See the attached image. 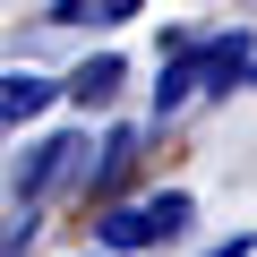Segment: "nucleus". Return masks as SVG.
I'll list each match as a JSON object with an SVG mask.
<instances>
[{
    "mask_svg": "<svg viewBox=\"0 0 257 257\" xmlns=\"http://www.w3.org/2000/svg\"><path fill=\"white\" fill-rule=\"evenodd\" d=\"M180 231H189V197L163 189L155 206H120V214L103 223V248H163V240H180Z\"/></svg>",
    "mask_w": 257,
    "mask_h": 257,
    "instance_id": "nucleus-1",
    "label": "nucleus"
},
{
    "mask_svg": "<svg viewBox=\"0 0 257 257\" xmlns=\"http://www.w3.org/2000/svg\"><path fill=\"white\" fill-rule=\"evenodd\" d=\"M52 103V86L35 77V69H9V77H0V128H18V120H35Z\"/></svg>",
    "mask_w": 257,
    "mask_h": 257,
    "instance_id": "nucleus-2",
    "label": "nucleus"
},
{
    "mask_svg": "<svg viewBox=\"0 0 257 257\" xmlns=\"http://www.w3.org/2000/svg\"><path fill=\"white\" fill-rule=\"evenodd\" d=\"M120 77H128V69H120V60H86V69H77V77H69V86H60V94H69V103H77V111H103V103H111V94H120Z\"/></svg>",
    "mask_w": 257,
    "mask_h": 257,
    "instance_id": "nucleus-3",
    "label": "nucleus"
},
{
    "mask_svg": "<svg viewBox=\"0 0 257 257\" xmlns=\"http://www.w3.org/2000/svg\"><path fill=\"white\" fill-rule=\"evenodd\" d=\"M69 155H86V146H77V138H52V146H35V163H26V180H18V189H26V197H43V189L69 172Z\"/></svg>",
    "mask_w": 257,
    "mask_h": 257,
    "instance_id": "nucleus-4",
    "label": "nucleus"
},
{
    "mask_svg": "<svg viewBox=\"0 0 257 257\" xmlns=\"http://www.w3.org/2000/svg\"><path fill=\"white\" fill-rule=\"evenodd\" d=\"M120 18H138V0H60L52 26H120Z\"/></svg>",
    "mask_w": 257,
    "mask_h": 257,
    "instance_id": "nucleus-5",
    "label": "nucleus"
},
{
    "mask_svg": "<svg viewBox=\"0 0 257 257\" xmlns=\"http://www.w3.org/2000/svg\"><path fill=\"white\" fill-rule=\"evenodd\" d=\"M128 155H138V138H128V128H120V138L103 146V163H94L86 180H94V189H103V180H120V172H128Z\"/></svg>",
    "mask_w": 257,
    "mask_h": 257,
    "instance_id": "nucleus-6",
    "label": "nucleus"
}]
</instances>
